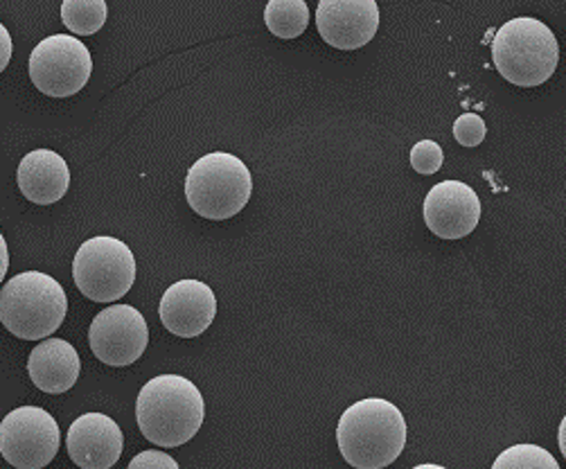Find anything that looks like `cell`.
Listing matches in <instances>:
<instances>
[{"label":"cell","mask_w":566,"mask_h":469,"mask_svg":"<svg viewBox=\"0 0 566 469\" xmlns=\"http://www.w3.org/2000/svg\"><path fill=\"white\" fill-rule=\"evenodd\" d=\"M316 28L332 48L359 50L377 34L379 6L375 0H321Z\"/></svg>","instance_id":"obj_11"},{"label":"cell","mask_w":566,"mask_h":469,"mask_svg":"<svg viewBox=\"0 0 566 469\" xmlns=\"http://www.w3.org/2000/svg\"><path fill=\"white\" fill-rule=\"evenodd\" d=\"M8 269H10V249H8V242H6V234L0 232V282L6 280Z\"/></svg>","instance_id":"obj_23"},{"label":"cell","mask_w":566,"mask_h":469,"mask_svg":"<svg viewBox=\"0 0 566 469\" xmlns=\"http://www.w3.org/2000/svg\"><path fill=\"white\" fill-rule=\"evenodd\" d=\"M336 442L355 469H384L407 447V420L392 402L364 397L344 410L336 427Z\"/></svg>","instance_id":"obj_1"},{"label":"cell","mask_w":566,"mask_h":469,"mask_svg":"<svg viewBox=\"0 0 566 469\" xmlns=\"http://www.w3.org/2000/svg\"><path fill=\"white\" fill-rule=\"evenodd\" d=\"M264 23L277 39H298L310 25L305 0H271L264 8Z\"/></svg>","instance_id":"obj_16"},{"label":"cell","mask_w":566,"mask_h":469,"mask_svg":"<svg viewBox=\"0 0 566 469\" xmlns=\"http://www.w3.org/2000/svg\"><path fill=\"white\" fill-rule=\"evenodd\" d=\"M93 73L88 48L71 34H52L34 45L30 54V80L48 97L80 93Z\"/></svg>","instance_id":"obj_7"},{"label":"cell","mask_w":566,"mask_h":469,"mask_svg":"<svg viewBox=\"0 0 566 469\" xmlns=\"http://www.w3.org/2000/svg\"><path fill=\"white\" fill-rule=\"evenodd\" d=\"M253 192L247 163L229 152L201 156L186 176L188 206L203 219L223 221L242 212Z\"/></svg>","instance_id":"obj_5"},{"label":"cell","mask_w":566,"mask_h":469,"mask_svg":"<svg viewBox=\"0 0 566 469\" xmlns=\"http://www.w3.org/2000/svg\"><path fill=\"white\" fill-rule=\"evenodd\" d=\"M17 184L28 201L36 206H50L66 197L71 186V169L56 152L34 149L19 163Z\"/></svg>","instance_id":"obj_14"},{"label":"cell","mask_w":566,"mask_h":469,"mask_svg":"<svg viewBox=\"0 0 566 469\" xmlns=\"http://www.w3.org/2000/svg\"><path fill=\"white\" fill-rule=\"evenodd\" d=\"M12 50H14L12 37H10V32H8V28H6L3 23H0V73H3V71L8 69L10 59H12Z\"/></svg>","instance_id":"obj_22"},{"label":"cell","mask_w":566,"mask_h":469,"mask_svg":"<svg viewBox=\"0 0 566 469\" xmlns=\"http://www.w3.org/2000/svg\"><path fill=\"white\" fill-rule=\"evenodd\" d=\"M88 343L102 364L113 368L132 366L149 345V325L132 305L104 308L91 323Z\"/></svg>","instance_id":"obj_9"},{"label":"cell","mask_w":566,"mask_h":469,"mask_svg":"<svg viewBox=\"0 0 566 469\" xmlns=\"http://www.w3.org/2000/svg\"><path fill=\"white\" fill-rule=\"evenodd\" d=\"M69 312L64 286L41 271H23L0 289V323L23 341H43Z\"/></svg>","instance_id":"obj_3"},{"label":"cell","mask_w":566,"mask_h":469,"mask_svg":"<svg viewBox=\"0 0 566 469\" xmlns=\"http://www.w3.org/2000/svg\"><path fill=\"white\" fill-rule=\"evenodd\" d=\"M564 431H566V423L559 425V449H562V454H564Z\"/></svg>","instance_id":"obj_25"},{"label":"cell","mask_w":566,"mask_h":469,"mask_svg":"<svg viewBox=\"0 0 566 469\" xmlns=\"http://www.w3.org/2000/svg\"><path fill=\"white\" fill-rule=\"evenodd\" d=\"M413 469H447V467L433 465V462H424V465H418V467H413Z\"/></svg>","instance_id":"obj_24"},{"label":"cell","mask_w":566,"mask_h":469,"mask_svg":"<svg viewBox=\"0 0 566 469\" xmlns=\"http://www.w3.org/2000/svg\"><path fill=\"white\" fill-rule=\"evenodd\" d=\"M108 8L104 0H64L62 21L77 37L95 34L106 23Z\"/></svg>","instance_id":"obj_17"},{"label":"cell","mask_w":566,"mask_h":469,"mask_svg":"<svg viewBox=\"0 0 566 469\" xmlns=\"http://www.w3.org/2000/svg\"><path fill=\"white\" fill-rule=\"evenodd\" d=\"M73 280L88 301L116 303L136 282V258L123 240L95 234L75 253Z\"/></svg>","instance_id":"obj_6"},{"label":"cell","mask_w":566,"mask_h":469,"mask_svg":"<svg viewBox=\"0 0 566 469\" xmlns=\"http://www.w3.org/2000/svg\"><path fill=\"white\" fill-rule=\"evenodd\" d=\"M424 223L440 240H463L481 219V199L463 181H440L424 197Z\"/></svg>","instance_id":"obj_10"},{"label":"cell","mask_w":566,"mask_h":469,"mask_svg":"<svg viewBox=\"0 0 566 469\" xmlns=\"http://www.w3.org/2000/svg\"><path fill=\"white\" fill-rule=\"evenodd\" d=\"M488 127L483 117L476 113H463L457 117L454 123V136L463 147H479L485 140Z\"/></svg>","instance_id":"obj_20"},{"label":"cell","mask_w":566,"mask_h":469,"mask_svg":"<svg viewBox=\"0 0 566 469\" xmlns=\"http://www.w3.org/2000/svg\"><path fill=\"white\" fill-rule=\"evenodd\" d=\"M60 445V425L41 406L14 408L0 423V454L17 469H43Z\"/></svg>","instance_id":"obj_8"},{"label":"cell","mask_w":566,"mask_h":469,"mask_svg":"<svg viewBox=\"0 0 566 469\" xmlns=\"http://www.w3.org/2000/svg\"><path fill=\"white\" fill-rule=\"evenodd\" d=\"M492 469H559V465L539 445H513L496 456Z\"/></svg>","instance_id":"obj_18"},{"label":"cell","mask_w":566,"mask_h":469,"mask_svg":"<svg viewBox=\"0 0 566 469\" xmlns=\"http://www.w3.org/2000/svg\"><path fill=\"white\" fill-rule=\"evenodd\" d=\"M123 447L120 425L104 414L80 416L66 436L69 456L80 469H111L120 460Z\"/></svg>","instance_id":"obj_13"},{"label":"cell","mask_w":566,"mask_h":469,"mask_svg":"<svg viewBox=\"0 0 566 469\" xmlns=\"http://www.w3.org/2000/svg\"><path fill=\"white\" fill-rule=\"evenodd\" d=\"M127 469H181V467L167 451L149 449V451H140L138 456H134Z\"/></svg>","instance_id":"obj_21"},{"label":"cell","mask_w":566,"mask_h":469,"mask_svg":"<svg viewBox=\"0 0 566 469\" xmlns=\"http://www.w3.org/2000/svg\"><path fill=\"white\" fill-rule=\"evenodd\" d=\"M492 62L503 80L522 88H533L553 77L559 62V45L546 23L517 17L496 30L492 39Z\"/></svg>","instance_id":"obj_4"},{"label":"cell","mask_w":566,"mask_h":469,"mask_svg":"<svg viewBox=\"0 0 566 469\" xmlns=\"http://www.w3.org/2000/svg\"><path fill=\"white\" fill-rule=\"evenodd\" d=\"M444 163V154L442 147L436 140H420L418 145H413L411 149V167L418 174H436Z\"/></svg>","instance_id":"obj_19"},{"label":"cell","mask_w":566,"mask_h":469,"mask_svg":"<svg viewBox=\"0 0 566 469\" xmlns=\"http://www.w3.org/2000/svg\"><path fill=\"white\" fill-rule=\"evenodd\" d=\"M160 323L181 338L201 336L217 316V299L201 280H179L169 286L158 305Z\"/></svg>","instance_id":"obj_12"},{"label":"cell","mask_w":566,"mask_h":469,"mask_svg":"<svg viewBox=\"0 0 566 469\" xmlns=\"http://www.w3.org/2000/svg\"><path fill=\"white\" fill-rule=\"evenodd\" d=\"M206 418L201 390L181 375H158L149 379L136 399L140 434L158 447H181L190 442Z\"/></svg>","instance_id":"obj_2"},{"label":"cell","mask_w":566,"mask_h":469,"mask_svg":"<svg viewBox=\"0 0 566 469\" xmlns=\"http://www.w3.org/2000/svg\"><path fill=\"white\" fill-rule=\"evenodd\" d=\"M28 373L39 390L62 395L77 384L82 359L73 343L64 338H45L30 352Z\"/></svg>","instance_id":"obj_15"}]
</instances>
